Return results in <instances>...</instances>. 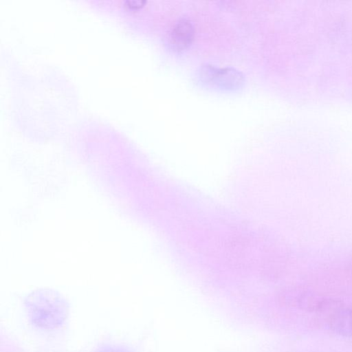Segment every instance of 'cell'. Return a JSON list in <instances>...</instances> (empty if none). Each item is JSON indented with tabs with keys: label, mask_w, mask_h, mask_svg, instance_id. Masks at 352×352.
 Returning a JSON list of instances; mask_svg holds the SVG:
<instances>
[{
	"label": "cell",
	"mask_w": 352,
	"mask_h": 352,
	"mask_svg": "<svg viewBox=\"0 0 352 352\" xmlns=\"http://www.w3.org/2000/svg\"><path fill=\"white\" fill-rule=\"evenodd\" d=\"M201 77L206 82L226 89L239 87L243 82V76L232 68H217L206 65L201 70Z\"/></svg>",
	"instance_id": "7a4b0ae2"
},
{
	"label": "cell",
	"mask_w": 352,
	"mask_h": 352,
	"mask_svg": "<svg viewBox=\"0 0 352 352\" xmlns=\"http://www.w3.org/2000/svg\"><path fill=\"white\" fill-rule=\"evenodd\" d=\"M32 323L41 329H53L67 319L69 307L59 296L52 294L32 296L25 302Z\"/></svg>",
	"instance_id": "6da1fadb"
},
{
	"label": "cell",
	"mask_w": 352,
	"mask_h": 352,
	"mask_svg": "<svg viewBox=\"0 0 352 352\" xmlns=\"http://www.w3.org/2000/svg\"><path fill=\"white\" fill-rule=\"evenodd\" d=\"M329 324L336 333L352 337V307H338L329 316Z\"/></svg>",
	"instance_id": "277c9868"
},
{
	"label": "cell",
	"mask_w": 352,
	"mask_h": 352,
	"mask_svg": "<svg viewBox=\"0 0 352 352\" xmlns=\"http://www.w3.org/2000/svg\"><path fill=\"white\" fill-rule=\"evenodd\" d=\"M97 352H130L129 351L117 346L108 345L100 347Z\"/></svg>",
	"instance_id": "5b68a950"
},
{
	"label": "cell",
	"mask_w": 352,
	"mask_h": 352,
	"mask_svg": "<svg viewBox=\"0 0 352 352\" xmlns=\"http://www.w3.org/2000/svg\"><path fill=\"white\" fill-rule=\"evenodd\" d=\"M145 3V1L140 0L126 1L124 2V6L129 9H138L142 7Z\"/></svg>",
	"instance_id": "8992f818"
},
{
	"label": "cell",
	"mask_w": 352,
	"mask_h": 352,
	"mask_svg": "<svg viewBox=\"0 0 352 352\" xmlns=\"http://www.w3.org/2000/svg\"><path fill=\"white\" fill-rule=\"evenodd\" d=\"M194 35L192 23L186 19H180L170 28L168 33V43L175 51H182L192 43Z\"/></svg>",
	"instance_id": "3957f363"
}]
</instances>
